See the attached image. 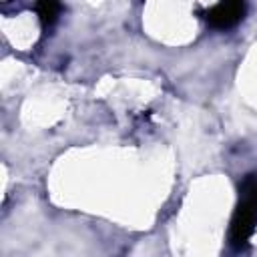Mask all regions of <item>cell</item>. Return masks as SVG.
I'll list each match as a JSON object with an SVG mask.
<instances>
[{"instance_id":"obj_1","label":"cell","mask_w":257,"mask_h":257,"mask_svg":"<svg viewBox=\"0 0 257 257\" xmlns=\"http://www.w3.org/2000/svg\"><path fill=\"white\" fill-rule=\"evenodd\" d=\"M257 221V175H247L239 187V205L231 221V245L243 247Z\"/></svg>"},{"instance_id":"obj_3","label":"cell","mask_w":257,"mask_h":257,"mask_svg":"<svg viewBox=\"0 0 257 257\" xmlns=\"http://www.w3.org/2000/svg\"><path fill=\"white\" fill-rule=\"evenodd\" d=\"M36 10H38V16L42 20L44 26H52L56 22V16L60 12V6L56 2H40L36 4Z\"/></svg>"},{"instance_id":"obj_2","label":"cell","mask_w":257,"mask_h":257,"mask_svg":"<svg viewBox=\"0 0 257 257\" xmlns=\"http://www.w3.org/2000/svg\"><path fill=\"white\" fill-rule=\"evenodd\" d=\"M245 16V4L243 2H221L213 6L207 12V22L215 28H231L237 22H241Z\"/></svg>"}]
</instances>
